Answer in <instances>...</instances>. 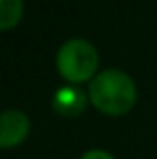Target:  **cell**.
<instances>
[{
	"instance_id": "3957f363",
	"label": "cell",
	"mask_w": 157,
	"mask_h": 159,
	"mask_svg": "<svg viewBox=\"0 0 157 159\" xmlns=\"http://www.w3.org/2000/svg\"><path fill=\"white\" fill-rule=\"evenodd\" d=\"M30 133V119L22 111L8 109L0 113V149H14Z\"/></svg>"
},
{
	"instance_id": "7a4b0ae2",
	"label": "cell",
	"mask_w": 157,
	"mask_h": 159,
	"mask_svg": "<svg viewBox=\"0 0 157 159\" xmlns=\"http://www.w3.org/2000/svg\"><path fill=\"white\" fill-rule=\"evenodd\" d=\"M56 69L61 77L71 85L93 81L99 69V52L83 39H71L56 52Z\"/></svg>"
},
{
	"instance_id": "277c9868",
	"label": "cell",
	"mask_w": 157,
	"mask_h": 159,
	"mask_svg": "<svg viewBox=\"0 0 157 159\" xmlns=\"http://www.w3.org/2000/svg\"><path fill=\"white\" fill-rule=\"evenodd\" d=\"M52 107L56 109V113L65 117H77L85 111L87 97L75 87H63L61 91H56L55 99H52Z\"/></svg>"
},
{
	"instance_id": "5b68a950",
	"label": "cell",
	"mask_w": 157,
	"mask_h": 159,
	"mask_svg": "<svg viewBox=\"0 0 157 159\" xmlns=\"http://www.w3.org/2000/svg\"><path fill=\"white\" fill-rule=\"evenodd\" d=\"M24 14L22 0H0V30H10L18 26Z\"/></svg>"
},
{
	"instance_id": "6da1fadb",
	"label": "cell",
	"mask_w": 157,
	"mask_h": 159,
	"mask_svg": "<svg viewBox=\"0 0 157 159\" xmlns=\"http://www.w3.org/2000/svg\"><path fill=\"white\" fill-rule=\"evenodd\" d=\"M89 99L97 111L109 117H121L133 109L137 101V87L123 70H101L89 83Z\"/></svg>"
},
{
	"instance_id": "8992f818",
	"label": "cell",
	"mask_w": 157,
	"mask_h": 159,
	"mask_svg": "<svg viewBox=\"0 0 157 159\" xmlns=\"http://www.w3.org/2000/svg\"><path fill=\"white\" fill-rule=\"evenodd\" d=\"M81 159H115V157L111 155V153L103 151V149H91V151H87Z\"/></svg>"
}]
</instances>
